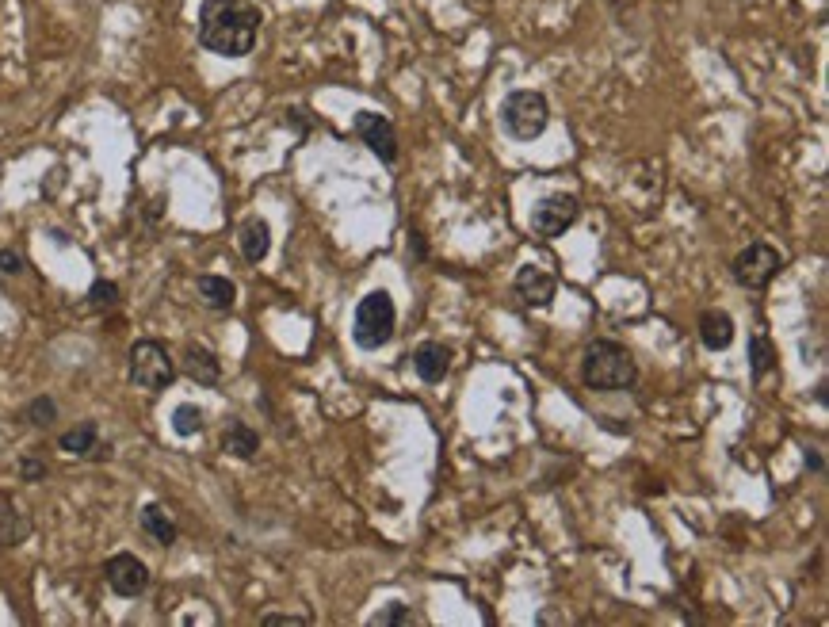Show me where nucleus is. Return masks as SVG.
Returning <instances> with one entry per match:
<instances>
[{"mask_svg":"<svg viewBox=\"0 0 829 627\" xmlns=\"http://www.w3.org/2000/svg\"><path fill=\"white\" fill-rule=\"evenodd\" d=\"M260 31V8L249 0H203L199 8V43L218 58L253 54Z\"/></svg>","mask_w":829,"mask_h":627,"instance_id":"f257e3e1","label":"nucleus"},{"mask_svg":"<svg viewBox=\"0 0 829 627\" xmlns=\"http://www.w3.org/2000/svg\"><path fill=\"white\" fill-rule=\"evenodd\" d=\"M581 383L589 390H600V394L631 390L638 383V364L631 348L616 345V341H593L581 360Z\"/></svg>","mask_w":829,"mask_h":627,"instance_id":"f03ea898","label":"nucleus"},{"mask_svg":"<svg viewBox=\"0 0 829 627\" xmlns=\"http://www.w3.org/2000/svg\"><path fill=\"white\" fill-rule=\"evenodd\" d=\"M547 123H551V104H547L543 92L520 88L501 104V127L516 142H535L547 130Z\"/></svg>","mask_w":829,"mask_h":627,"instance_id":"7ed1b4c3","label":"nucleus"},{"mask_svg":"<svg viewBox=\"0 0 829 627\" xmlns=\"http://www.w3.org/2000/svg\"><path fill=\"white\" fill-rule=\"evenodd\" d=\"M394 325H398V310H394V299L386 291H371L363 295L360 306H356V322H352V337L356 345L375 352L383 348L390 337H394Z\"/></svg>","mask_w":829,"mask_h":627,"instance_id":"20e7f679","label":"nucleus"},{"mask_svg":"<svg viewBox=\"0 0 829 627\" xmlns=\"http://www.w3.org/2000/svg\"><path fill=\"white\" fill-rule=\"evenodd\" d=\"M130 383L142 390H165L176 379V364H172L169 348L161 341H134L130 345Z\"/></svg>","mask_w":829,"mask_h":627,"instance_id":"39448f33","label":"nucleus"},{"mask_svg":"<svg viewBox=\"0 0 829 627\" xmlns=\"http://www.w3.org/2000/svg\"><path fill=\"white\" fill-rule=\"evenodd\" d=\"M780 268H784V257H780V249H772L768 241H753V245L742 249V253L734 257V264H730L734 283L745 287V291H765L768 283L780 276Z\"/></svg>","mask_w":829,"mask_h":627,"instance_id":"423d86ee","label":"nucleus"},{"mask_svg":"<svg viewBox=\"0 0 829 627\" xmlns=\"http://www.w3.org/2000/svg\"><path fill=\"white\" fill-rule=\"evenodd\" d=\"M581 215V203L570 192H554L547 199H539L532 211V230L539 238H562Z\"/></svg>","mask_w":829,"mask_h":627,"instance_id":"0eeeda50","label":"nucleus"},{"mask_svg":"<svg viewBox=\"0 0 829 627\" xmlns=\"http://www.w3.org/2000/svg\"><path fill=\"white\" fill-rule=\"evenodd\" d=\"M352 130L360 134L363 146H371V153L379 161H386V165L398 161V130H394V123L386 115H379V111H360L352 119Z\"/></svg>","mask_w":829,"mask_h":627,"instance_id":"6e6552de","label":"nucleus"},{"mask_svg":"<svg viewBox=\"0 0 829 627\" xmlns=\"http://www.w3.org/2000/svg\"><path fill=\"white\" fill-rule=\"evenodd\" d=\"M104 578L119 597H142L149 589V566L138 555L123 551V555H111L104 563Z\"/></svg>","mask_w":829,"mask_h":627,"instance_id":"1a4fd4ad","label":"nucleus"},{"mask_svg":"<svg viewBox=\"0 0 829 627\" xmlns=\"http://www.w3.org/2000/svg\"><path fill=\"white\" fill-rule=\"evenodd\" d=\"M554 291H558V280H554L547 268H535V264H524L516 272V295L528 306H551Z\"/></svg>","mask_w":829,"mask_h":627,"instance_id":"9d476101","label":"nucleus"},{"mask_svg":"<svg viewBox=\"0 0 829 627\" xmlns=\"http://www.w3.org/2000/svg\"><path fill=\"white\" fill-rule=\"evenodd\" d=\"M237 245H241V257L249 260V264H260V260L268 257V249H272L268 222L264 218H245L241 230H237Z\"/></svg>","mask_w":829,"mask_h":627,"instance_id":"9b49d317","label":"nucleus"},{"mask_svg":"<svg viewBox=\"0 0 829 627\" xmlns=\"http://www.w3.org/2000/svg\"><path fill=\"white\" fill-rule=\"evenodd\" d=\"M413 368L425 383H440L447 371H451V348L440 341H425V345L413 352Z\"/></svg>","mask_w":829,"mask_h":627,"instance_id":"f8f14e48","label":"nucleus"},{"mask_svg":"<svg viewBox=\"0 0 829 627\" xmlns=\"http://www.w3.org/2000/svg\"><path fill=\"white\" fill-rule=\"evenodd\" d=\"M700 341L711 352H723L734 341V318L726 310H703L700 314Z\"/></svg>","mask_w":829,"mask_h":627,"instance_id":"ddd939ff","label":"nucleus"},{"mask_svg":"<svg viewBox=\"0 0 829 627\" xmlns=\"http://www.w3.org/2000/svg\"><path fill=\"white\" fill-rule=\"evenodd\" d=\"M184 371H188V379L203 383V387H214V383L222 379V364H218V356L203 345L184 348Z\"/></svg>","mask_w":829,"mask_h":627,"instance_id":"4468645a","label":"nucleus"},{"mask_svg":"<svg viewBox=\"0 0 829 627\" xmlns=\"http://www.w3.org/2000/svg\"><path fill=\"white\" fill-rule=\"evenodd\" d=\"M199 299L211 310H230L237 299V287L226 276H199Z\"/></svg>","mask_w":829,"mask_h":627,"instance_id":"2eb2a0df","label":"nucleus"},{"mask_svg":"<svg viewBox=\"0 0 829 627\" xmlns=\"http://www.w3.org/2000/svg\"><path fill=\"white\" fill-rule=\"evenodd\" d=\"M142 532H146L149 540L161 543V547L176 543V524H172L169 513H165L161 505H146V509H142Z\"/></svg>","mask_w":829,"mask_h":627,"instance_id":"dca6fc26","label":"nucleus"},{"mask_svg":"<svg viewBox=\"0 0 829 627\" xmlns=\"http://www.w3.org/2000/svg\"><path fill=\"white\" fill-rule=\"evenodd\" d=\"M58 444H62V452H69V455H107V448H96V425H92V421L69 429Z\"/></svg>","mask_w":829,"mask_h":627,"instance_id":"f3484780","label":"nucleus"},{"mask_svg":"<svg viewBox=\"0 0 829 627\" xmlns=\"http://www.w3.org/2000/svg\"><path fill=\"white\" fill-rule=\"evenodd\" d=\"M772 368H776V348H772L765 333H753L749 337V371H753V379L761 383Z\"/></svg>","mask_w":829,"mask_h":627,"instance_id":"a211bd4d","label":"nucleus"},{"mask_svg":"<svg viewBox=\"0 0 829 627\" xmlns=\"http://www.w3.org/2000/svg\"><path fill=\"white\" fill-rule=\"evenodd\" d=\"M222 448L230 455H237V459H253L256 448H260V436L249 425H230L226 436H222Z\"/></svg>","mask_w":829,"mask_h":627,"instance_id":"6ab92c4d","label":"nucleus"},{"mask_svg":"<svg viewBox=\"0 0 829 627\" xmlns=\"http://www.w3.org/2000/svg\"><path fill=\"white\" fill-rule=\"evenodd\" d=\"M172 429H176V436H195L199 429H203V410L199 406H176V413H172Z\"/></svg>","mask_w":829,"mask_h":627,"instance_id":"aec40b11","label":"nucleus"},{"mask_svg":"<svg viewBox=\"0 0 829 627\" xmlns=\"http://www.w3.org/2000/svg\"><path fill=\"white\" fill-rule=\"evenodd\" d=\"M371 624L375 627H413L417 624V616H413L405 605H390V608H383L379 616H371Z\"/></svg>","mask_w":829,"mask_h":627,"instance_id":"412c9836","label":"nucleus"},{"mask_svg":"<svg viewBox=\"0 0 829 627\" xmlns=\"http://www.w3.org/2000/svg\"><path fill=\"white\" fill-rule=\"evenodd\" d=\"M88 299H92L96 310H111V306L119 303V287H115L111 280H96L92 283V291H88Z\"/></svg>","mask_w":829,"mask_h":627,"instance_id":"4be33fe9","label":"nucleus"},{"mask_svg":"<svg viewBox=\"0 0 829 627\" xmlns=\"http://www.w3.org/2000/svg\"><path fill=\"white\" fill-rule=\"evenodd\" d=\"M27 417H31L35 425H50V421L58 417V406H54L50 398H35V402L27 406Z\"/></svg>","mask_w":829,"mask_h":627,"instance_id":"5701e85b","label":"nucleus"},{"mask_svg":"<svg viewBox=\"0 0 829 627\" xmlns=\"http://www.w3.org/2000/svg\"><path fill=\"white\" fill-rule=\"evenodd\" d=\"M0 272H8V276L23 272V257L16 249H0Z\"/></svg>","mask_w":829,"mask_h":627,"instance_id":"b1692460","label":"nucleus"},{"mask_svg":"<svg viewBox=\"0 0 829 627\" xmlns=\"http://www.w3.org/2000/svg\"><path fill=\"white\" fill-rule=\"evenodd\" d=\"M260 624H268V627H276V624L287 627V624H291V627H298V624H306V616H283V612H268Z\"/></svg>","mask_w":829,"mask_h":627,"instance_id":"393cba45","label":"nucleus"},{"mask_svg":"<svg viewBox=\"0 0 829 627\" xmlns=\"http://www.w3.org/2000/svg\"><path fill=\"white\" fill-rule=\"evenodd\" d=\"M20 471H23V478H43L46 475V467L39 463V459H23Z\"/></svg>","mask_w":829,"mask_h":627,"instance_id":"a878e982","label":"nucleus"},{"mask_svg":"<svg viewBox=\"0 0 829 627\" xmlns=\"http://www.w3.org/2000/svg\"><path fill=\"white\" fill-rule=\"evenodd\" d=\"M807 467H810V471H822L826 463H822V455H818V452H807Z\"/></svg>","mask_w":829,"mask_h":627,"instance_id":"bb28decb","label":"nucleus"}]
</instances>
